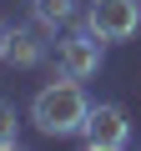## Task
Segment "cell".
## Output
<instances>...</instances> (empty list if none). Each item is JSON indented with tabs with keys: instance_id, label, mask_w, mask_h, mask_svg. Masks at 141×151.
Masks as SVG:
<instances>
[{
	"instance_id": "obj_1",
	"label": "cell",
	"mask_w": 141,
	"mask_h": 151,
	"mask_svg": "<svg viewBox=\"0 0 141 151\" xmlns=\"http://www.w3.org/2000/svg\"><path fill=\"white\" fill-rule=\"evenodd\" d=\"M91 116V101H86V86L81 81H70V76H60V81L40 86L35 101H30V121L40 136H81Z\"/></svg>"
},
{
	"instance_id": "obj_8",
	"label": "cell",
	"mask_w": 141,
	"mask_h": 151,
	"mask_svg": "<svg viewBox=\"0 0 141 151\" xmlns=\"http://www.w3.org/2000/svg\"><path fill=\"white\" fill-rule=\"evenodd\" d=\"M5 45H10V25L0 20V60H5Z\"/></svg>"
},
{
	"instance_id": "obj_4",
	"label": "cell",
	"mask_w": 141,
	"mask_h": 151,
	"mask_svg": "<svg viewBox=\"0 0 141 151\" xmlns=\"http://www.w3.org/2000/svg\"><path fill=\"white\" fill-rule=\"evenodd\" d=\"M126 141H131L126 111H121L116 101L91 106V116H86V126H81V146H86V151H121Z\"/></svg>"
},
{
	"instance_id": "obj_2",
	"label": "cell",
	"mask_w": 141,
	"mask_h": 151,
	"mask_svg": "<svg viewBox=\"0 0 141 151\" xmlns=\"http://www.w3.org/2000/svg\"><path fill=\"white\" fill-rule=\"evenodd\" d=\"M86 25L106 40V45H121L141 30V0H91L86 5Z\"/></svg>"
},
{
	"instance_id": "obj_6",
	"label": "cell",
	"mask_w": 141,
	"mask_h": 151,
	"mask_svg": "<svg viewBox=\"0 0 141 151\" xmlns=\"http://www.w3.org/2000/svg\"><path fill=\"white\" fill-rule=\"evenodd\" d=\"M30 15H35L40 30H65L70 20L81 15V5H76V0H30Z\"/></svg>"
},
{
	"instance_id": "obj_5",
	"label": "cell",
	"mask_w": 141,
	"mask_h": 151,
	"mask_svg": "<svg viewBox=\"0 0 141 151\" xmlns=\"http://www.w3.org/2000/svg\"><path fill=\"white\" fill-rule=\"evenodd\" d=\"M40 60H45V40H40V30L15 25V30H10V45H5V65H15V70H35Z\"/></svg>"
},
{
	"instance_id": "obj_3",
	"label": "cell",
	"mask_w": 141,
	"mask_h": 151,
	"mask_svg": "<svg viewBox=\"0 0 141 151\" xmlns=\"http://www.w3.org/2000/svg\"><path fill=\"white\" fill-rule=\"evenodd\" d=\"M101 45H106V40H101L91 25L60 35V40H55V70L70 76V81H91V76L101 70Z\"/></svg>"
},
{
	"instance_id": "obj_7",
	"label": "cell",
	"mask_w": 141,
	"mask_h": 151,
	"mask_svg": "<svg viewBox=\"0 0 141 151\" xmlns=\"http://www.w3.org/2000/svg\"><path fill=\"white\" fill-rule=\"evenodd\" d=\"M20 146V116L10 101H0V151H15Z\"/></svg>"
}]
</instances>
